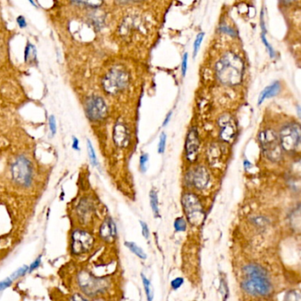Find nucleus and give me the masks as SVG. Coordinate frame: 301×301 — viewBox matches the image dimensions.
<instances>
[{"mask_svg":"<svg viewBox=\"0 0 301 301\" xmlns=\"http://www.w3.org/2000/svg\"><path fill=\"white\" fill-rule=\"evenodd\" d=\"M244 73V63L240 57L229 52L215 64V74L222 84L236 86L241 83Z\"/></svg>","mask_w":301,"mask_h":301,"instance_id":"f257e3e1","label":"nucleus"},{"mask_svg":"<svg viewBox=\"0 0 301 301\" xmlns=\"http://www.w3.org/2000/svg\"><path fill=\"white\" fill-rule=\"evenodd\" d=\"M246 278L242 282V288L254 296H265L272 291V284L268 278L266 271L263 268L250 264L244 268Z\"/></svg>","mask_w":301,"mask_h":301,"instance_id":"f03ea898","label":"nucleus"},{"mask_svg":"<svg viewBox=\"0 0 301 301\" xmlns=\"http://www.w3.org/2000/svg\"><path fill=\"white\" fill-rule=\"evenodd\" d=\"M130 76L125 69L115 66L111 69L103 79V88L110 95H117L129 85Z\"/></svg>","mask_w":301,"mask_h":301,"instance_id":"7ed1b4c3","label":"nucleus"},{"mask_svg":"<svg viewBox=\"0 0 301 301\" xmlns=\"http://www.w3.org/2000/svg\"><path fill=\"white\" fill-rule=\"evenodd\" d=\"M259 142L263 154L271 162H278L282 158V148L279 138L274 130L267 129L259 134Z\"/></svg>","mask_w":301,"mask_h":301,"instance_id":"20e7f679","label":"nucleus"},{"mask_svg":"<svg viewBox=\"0 0 301 301\" xmlns=\"http://www.w3.org/2000/svg\"><path fill=\"white\" fill-rule=\"evenodd\" d=\"M278 138L282 150L289 153L296 152L301 146V126L298 124L285 125L280 131Z\"/></svg>","mask_w":301,"mask_h":301,"instance_id":"39448f33","label":"nucleus"},{"mask_svg":"<svg viewBox=\"0 0 301 301\" xmlns=\"http://www.w3.org/2000/svg\"><path fill=\"white\" fill-rule=\"evenodd\" d=\"M181 202L190 224L192 225L202 224L205 218V214L198 197L194 194H185L183 195Z\"/></svg>","mask_w":301,"mask_h":301,"instance_id":"423d86ee","label":"nucleus"},{"mask_svg":"<svg viewBox=\"0 0 301 301\" xmlns=\"http://www.w3.org/2000/svg\"><path fill=\"white\" fill-rule=\"evenodd\" d=\"M78 284L89 296H95L107 289L109 283L106 279L95 277L88 271H82L78 275Z\"/></svg>","mask_w":301,"mask_h":301,"instance_id":"0eeeda50","label":"nucleus"},{"mask_svg":"<svg viewBox=\"0 0 301 301\" xmlns=\"http://www.w3.org/2000/svg\"><path fill=\"white\" fill-rule=\"evenodd\" d=\"M13 181L19 185L28 186L32 181V169L30 162L24 156L18 157L12 166Z\"/></svg>","mask_w":301,"mask_h":301,"instance_id":"6e6552de","label":"nucleus"},{"mask_svg":"<svg viewBox=\"0 0 301 301\" xmlns=\"http://www.w3.org/2000/svg\"><path fill=\"white\" fill-rule=\"evenodd\" d=\"M86 113L92 121H99L107 116V105L102 97L92 95L86 101Z\"/></svg>","mask_w":301,"mask_h":301,"instance_id":"1a4fd4ad","label":"nucleus"},{"mask_svg":"<svg viewBox=\"0 0 301 301\" xmlns=\"http://www.w3.org/2000/svg\"><path fill=\"white\" fill-rule=\"evenodd\" d=\"M94 245V238L90 233L85 231H75L73 233L72 252L73 254H82L92 248Z\"/></svg>","mask_w":301,"mask_h":301,"instance_id":"9d476101","label":"nucleus"},{"mask_svg":"<svg viewBox=\"0 0 301 301\" xmlns=\"http://www.w3.org/2000/svg\"><path fill=\"white\" fill-rule=\"evenodd\" d=\"M220 126V136L225 142H232L236 135V125L232 117L226 114L221 117L218 120Z\"/></svg>","mask_w":301,"mask_h":301,"instance_id":"9b49d317","label":"nucleus"},{"mask_svg":"<svg viewBox=\"0 0 301 301\" xmlns=\"http://www.w3.org/2000/svg\"><path fill=\"white\" fill-rule=\"evenodd\" d=\"M199 146H200V141H199L197 130L195 128H192L187 134L186 142H185L186 158L191 163H194L197 158Z\"/></svg>","mask_w":301,"mask_h":301,"instance_id":"f8f14e48","label":"nucleus"},{"mask_svg":"<svg viewBox=\"0 0 301 301\" xmlns=\"http://www.w3.org/2000/svg\"><path fill=\"white\" fill-rule=\"evenodd\" d=\"M210 173L204 166H197L190 172V181L199 190L205 189L210 183Z\"/></svg>","mask_w":301,"mask_h":301,"instance_id":"ddd939ff","label":"nucleus"},{"mask_svg":"<svg viewBox=\"0 0 301 301\" xmlns=\"http://www.w3.org/2000/svg\"><path fill=\"white\" fill-rule=\"evenodd\" d=\"M113 141L117 146L125 148L129 144L130 134L126 125L122 122H118L113 129Z\"/></svg>","mask_w":301,"mask_h":301,"instance_id":"4468645a","label":"nucleus"},{"mask_svg":"<svg viewBox=\"0 0 301 301\" xmlns=\"http://www.w3.org/2000/svg\"><path fill=\"white\" fill-rule=\"evenodd\" d=\"M100 236L105 241H112L116 238V225L112 218L108 217L104 220L100 228Z\"/></svg>","mask_w":301,"mask_h":301,"instance_id":"2eb2a0df","label":"nucleus"},{"mask_svg":"<svg viewBox=\"0 0 301 301\" xmlns=\"http://www.w3.org/2000/svg\"><path fill=\"white\" fill-rule=\"evenodd\" d=\"M280 90V83L278 82H275L274 83H272L270 86H268L266 89H264L258 100V105L262 104L263 103V101L268 98H271L275 96V95H277V93Z\"/></svg>","mask_w":301,"mask_h":301,"instance_id":"dca6fc26","label":"nucleus"},{"mask_svg":"<svg viewBox=\"0 0 301 301\" xmlns=\"http://www.w3.org/2000/svg\"><path fill=\"white\" fill-rule=\"evenodd\" d=\"M91 211H92V207L91 204L87 201H82L80 205L78 206V213L81 215V217L83 218V220L86 221L87 218L90 215Z\"/></svg>","mask_w":301,"mask_h":301,"instance_id":"f3484780","label":"nucleus"},{"mask_svg":"<svg viewBox=\"0 0 301 301\" xmlns=\"http://www.w3.org/2000/svg\"><path fill=\"white\" fill-rule=\"evenodd\" d=\"M150 206L153 213L156 217H159V205H158V196L155 190H151L150 194Z\"/></svg>","mask_w":301,"mask_h":301,"instance_id":"a211bd4d","label":"nucleus"},{"mask_svg":"<svg viewBox=\"0 0 301 301\" xmlns=\"http://www.w3.org/2000/svg\"><path fill=\"white\" fill-rule=\"evenodd\" d=\"M125 245L129 248L132 253H134L136 256L142 260H146L147 254L144 253V251L140 246H138L134 242H125Z\"/></svg>","mask_w":301,"mask_h":301,"instance_id":"6ab92c4d","label":"nucleus"},{"mask_svg":"<svg viewBox=\"0 0 301 301\" xmlns=\"http://www.w3.org/2000/svg\"><path fill=\"white\" fill-rule=\"evenodd\" d=\"M142 283H143V285H144V290H145V293H146L148 301H152L153 299H154V292H153V288H152L150 282L149 281V279L147 278L145 275H142Z\"/></svg>","mask_w":301,"mask_h":301,"instance_id":"aec40b11","label":"nucleus"},{"mask_svg":"<svg viewBox=\"0 0 301 301\" xmlns=\"http://www.w3.org/2000/svg\"><path fill=\"white\" fill-rule=\"evenodd\" d=\"M174 228L176 232H185L186 230V222L184 218L179 217L174 222Z\"/></svg>","mask_w":301,"mask_h":301,"instance_id":"412c9836","label":"nucleus"},{"mask_svg":"<svg viewBox=\"0 0 301 301\" xmlns=\"http://www.w3.org/2000/svg\"><path fill=\"white\" fill-rule=\"evenodd\" d=\"M35 58H36L35 48L32 44H29L26 51V60L32 62L35 60Z\"/></svg>","mask_w":301,"mask_h":301,"instance_id":"4be33fe9","label":"nucleus"},{"mask_svg":"<svg viewBox=\"0 0 301 301\" xmlns=\"http://www.w3.org/2000/svg\"><path fill=\"white\" fill-rule=\"evenodd\" d=\"M204 38V33H200L197 35V37L195 39L194 43V52H193V57L195 58L197 55V52H198L199 49L201 47V44H202V41Z\"/></svg>","mask_w":301,"mask_h":301,"instance_id":"5701e85b","label":"nucleus"},{"mask_svg":"<svg viewBox=\"0 0 301 301\" xmlns=\"http://www.w3.org/2000/svg\"><path fill=\"white\" fill-rule=\"evenodd\" d=\"M165 146H166V135L164 133L161 134L160 136L159 142H158V153L163 154L165 150Z\"/></svg>","mask_w":301,"mask_h":301,"instance_id":"b1692460","label":"nucleus"},{"mask_svg":"<svg viewBox=\"0 0 301 301\" xmlns=\"http://www.w3.org/2000/svg\"><path fill=\"white\" fill-rule=\"evenodd\" d=\"M88 148H89V154H90L92 164L97 165V160H96V156H95V150H94L93 146H92V144L90 141H88Z\"/></svg>","mask_w":301,"mask_h":301,"instance_id":"393cba45","label":"nucleus"},{"mask_svg":"<svg viewBox=\"0 0 301 301\" xmlns=\"http://www.w3.org/2000/svg\"><path fill=\"white\" fill-rule=\"evenodd\" d=\"M148 162H149V156L147 154H143L140 158V167L142 170V172H146L148 167Z\"/></svg>","mask_w":301,"mask_h":301,"instance_id":"a878e982","label":"nucleus"},{"mask_svg":"<svg viewBox=\"0 0 301 301\" xmlns=\"http://www.w3.org/2000/svg\"><path fill=\"white\" fill-rule=\"evenodd\" d=\"M284 301H301V296L298 293L295 292H290L286 295Z\"/></svg>","mask_w":301,"mask_h":301,"instance_id":"bb28decb","label":"nucleus"},{"mask_svg":"<svg viewBox=\"0 0 301 301\" xmlns=\"http://www.w3.org/2000/svg\"><path fill=\"white\" fill-rule=\"evenodd\" d=\"M262 39H263V43H264V45L266 46L268 51L270 52V55H271V58H274V57H275V52H274V50H273L272 46H271V44L268 42L267 38H266V36H265V34H262Z\"/></svg>","mask_w":301,"mask_h":301,"instance_id":"cd10ccee","label":"nucleus"},{"mask_svg":"<svg viewBox=\"0 0 301 301\" xmlns=\"http://www.w3.org/2000/svg\"><path fill=\"white\" fill-rule=\"evenodd\" d=\"M187 62H188V54L185 53L184 56H183V60H182V65H181V68H182V74L183 76H185V73H186V70H187Z\"/></svg>","mask_w":301,"mask_h":301,"instance_id":"c85d7f7f","label":"nucleus"},{"mask_svg":"<svg viewBox=\"0 0 301 301\" xmlns=\"http://www.w3.org/2000/svg\"><path fill=\"white\" fill-rule=\"evenodd\" d=\"M49 125H50V130L52 132V135L56 134V120L55 117L51 116L49 119Z\"/></svg>","mask_w":301,"mask_h":301,"instance_id":"c756f323","label":"nucleus"},{"mask_svg":"<svg viewBox=\"0 0 301 301\" xmlns=\"http://www.w3.org/2000/svg\"><path fill=\"white\" fill-rule=\"evenodd\" d=\"M29 271V268L28 266H24L23 268H21L19 271H16L13 275H12V278H18V277H20V276H22V275H24L26 272H28Z\"/></svg>","mask_w":301,"mask_h":301,"instance_id":"7c9ffc66","label":"nucleus"},{"mask_svg":"<svg viewBox=\"0 0 301 301\" xmlns=\"http://www.w3.org/2000/svg\"><path fill=\"white\" fill-rule=\"evenodd\" d=\"M183 283H184V279H183L182 277H177L175 279L172 280V287L177 290V289H179L181 287V285L183 284Z\"/></svg>","mask_w":301,"mask_h":301,"instance_id":"2f4dec72","label":"nucleus"},{"mask_svg":"<svg viewBox=\"0 0 301 301\" xmlns=\"http://www.w3.org/2000/svg\"><path fill=\"white\" fill-rule=\"evenodd\" d=\"M141 225H142V234H143V236L145 239H149L150 238V230H149V226H148V224L146 223H144V222H141Z\"/></svg>","mask_w":301,"mask_h":301,"instance_id":"473e14b6","label":"nucleus"},{"mask_svg":"<svg viewBox=\"0 0 301 301\" xmlns=\"http://www.w3.org/2000/svg\"><path fill=\"white\" fill-rule=\"evenodd\" d=\"M74 3L89 5L90 7H93V8H96V7H98L99 5L102 4V2H74Z\"/></svg>","mask_w":301,"mask_h":301,"instance_id":"72a5a7b5","label":"nucleus"},{"mask_svg":"<svg viewBox=\"0 0 301 301\" xmlns=\"http://www.w3.org/2000/svg\"><path fill=\"white\" fill-rule=\"evenodd\" d=\"M11 284H12V279H11V278H7V279L0 282V291L7 288Z\"/></svg>","mask_w":301,"mask_h":301,"instance_id":"f704fd0d","label":"nucleus"},{"mask_svg":"<svg viewBox=\"0 0 301 301\" xmlns=\"http://www.w3.org/2000/svg\"><path fill=\"white\" fill-rule=\"evenodd\" d=\"M40 263H41V258H38L36 261H34V263L31 264L30 267L29 268V271H28L31 272V271H34L36 268L38 267L39 265H40Z\"/></svg>","mask_w":301,"mask_h":301,"instance_id":"c9c22d12","label":"nucleus"},{"mask_svg":"<svg viewBox=\"0 0 301 301\" xmlns=\"http://www.w3.org/2000/svg\"><path fill=\"white\" fill-rule=\"evenodd\" d=\"M88 301L84 297H82L81 294H74L73 295V297L71 298V301Z\"/></svg>","mask_w":301,"mask_h":301,"instance_id":"e433bc0d","label":"nucleus"},{"mask_svg":"<svg viewBox=\"0 0 301 301\" xmlns=\"http://www.w3.org/2000/svg\"><path fill=\"white\" fill-rule=\"evenodd\" d=\"M18 24L20 25L21 28H25L27 26L26 22H25V19L22 17V16H20V17L17 19Z\"/></svg>","mask_w":301,"mask_h":301,"instance_id":"4c0bfd02","label":"nucleus"},{"mask_svg":"<svg viewBox=\"0 0 301 301\" xmlns=\"http://www.w3.org/2000/svg\"><path fill=\"white\" fill-rule=\"evenodd\" d=\"M171 117H172V112H170L167 116H166V118H165V120H164V124H163L164 126H165L169 123V121L171 120Z\"/></svg>","mask_w":301,"mask_h":301,"instance_id":"58836bf2","label":"nucleus"},{"mask_svg":"<svg viewBox=\"0 0 301 301\" xmlns=\"http://www.w3.org/2000/svg\"><path fill=\"white\" fill-rule=\"evenodd\" d=\"M78 143H79V142H78L77 139H76V138H73V147L74 148V150H78L80 149L79 146H78Z\"/></svg>","mask_w":301,"mask_h":301,"instance_id":"ea45409f","label":"nucleus"}]
</instances>
